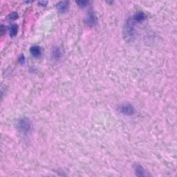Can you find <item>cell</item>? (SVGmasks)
<instances>
[{"label": "cell", "instance_id": "cell-9", "mask_svg": "<svg viewBox=\"0 0 177 177\" xmlns=\"http://www.w3.org/2000/svg\"><path fill=\"white\" fill-rule=\"evenodd\" d=\"M18 17V15L16 12H12L11 14H10L8 16V19L9 21H12V20L16 19Z\"/></svg>", "mask_w": 177, "mask_h": 177}, {"label": "cell", "instance_id": "cell-8", "mask_svg": "<svg viewBox=\"0 0 177 177\" xmlns=\"http://www.w3.org/2000/svg\"><path fill=\"white\" fill-rule=\"evenodd\" d=\"M17 32H18V26L16 24H12L9 29L10 36L12 37L16 36L17 34Z\"/></svg>", "mask_w": 177, "mask_h": 177}, {"label": "cell", "instance_id": "cell-3", "mask_svg": "<svg viewBox=\"0 0 177 177\" xmlns=\"http://www.w3.org/2000/svg\"><path fill=\"white\" fill-rule=\"evenodd\" d=\"M97 22V18L95 16V13L93 12L92 10L89 11V12H88V16L87 17V19H86V23L89 26H94L95 23Z\"/></svg>", "mask_w": 177, "mask_h": 177}, {"label": "cell", "instance_id": "cell-6", "mask_svg": "<svg viewBox=\"0 0 177 177\" xmlns=\"http://www.w3.org/2000/svg\"><path fill=\"white\" fill-rule=\"evenodd\" d=\"M30 53L33 57H39L42 55V49L39 46H33L30 49Z\"/></svg>", "mask_w": 177, "mask_h": 177}, {"label": "cell", "instance_id": "cell-2", "mask_svg": "<svg viewBox=\"0 0 177 177\" xmlns=\"http://www.w3.org/2000/svg\"><path fill=\"white\" fill-rule=\"evenodd\" d=\"M17 127L21 132L28 133L31 129V123L28 118H21L17 122Z\"/></svg>", "mask_w": 177, "mask_h": 177}, {"label": "cell", "instance_id": "cell-5", "mask_svg": "<svg viewBox=\"0 0 177 177\" xmlns=\"http://www.w3.org/2000/svg\"><path fill=\"white\" fill-rule=\"evenodd\" d=\"M134 170L137 176H145L149 175V174L147 173V172H145V169H144L140 164H136V165H134Z\"/></svg>", "mask_w": 177, "mask_h": 177}, {"label": "cell", "instance_id": "cell-1", "mask_svg": "<svg viewBox=\"0 0 177 177\" xmlns=\"http://www.w3.org/2000/svg\"><path fill=\"white\" fill-rule=\"evenodd\" d=\"M118 110L120 113L125 116H132L136 112L134 107L128 102L123 103L118 106Z\"/></svg>", "mask_w": 177, "mask_h": 177}, {"label": "cell", "instance_id": "cell-7", "mask_svg": "<svg viewBox=\"0 0 177 177\" xmlns=\"http://www.w3.org/2000/svg\"><path fill=\"white\" fill-rule=\"evenodd\" d=\"M62 50L60 47H55L52 50V57L54 60H59L62 55Z\"/></svg>", "mask_w": 177, "mask_h": 177}, {"label": "cell", "instance_id": "cell-4", "mask_svg": "<svg viewBox=\"0 0 177 177\" xmlns=\"http://www.w3.org/2000/svg\"><path fill=\"white\" fill-rule=\"evenodd\" d=\"M56 8L58 10V11L61 13H64L67 12L69 9V2H60L56 5Z\"/></svg>", "mask_w": 177, "mask_h": 177}, {"label": "cell", "instance_id": "cell-10", "mask_svg": "<svg viewBox=\"0 0 177 177\" xmlns=\"http://www.w3.org/2000/svg\"><path fill=\"white\" fill-rule=\"evenodd\" d=\"M88 3V2L86 1H80V2H76V4L78 5V6L80 7H85L87 6V4Z\"/></svg>", "mask_w": 177, "mask_h": 177}]
</instances>
